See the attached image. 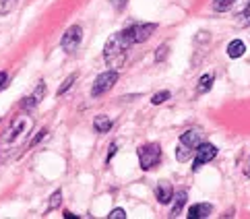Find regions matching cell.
Returning <instances> with one entry per match:
<instances>
[{"label": "cell", "instance_id": "cell-17", "mask_svg": "<svg viewBox=\"0 0 250 219\" xmlns=\"http://www.w3.org/2000/svg\"><path fill=\"white\" fill-rule=\"evenodd\" d=\"M192 151L194 149H190V147H186V145H178V149H176V159L180 161V163H184V161H188L190 157H192Z\"/></svg>", "mask_w": 250, "mask_h": 219}, {"label": "cell", "instance_id": "cell-21", "mask_svg": "<svg viewBox=\"0 0 250 219\" xmlns=\"http://www.w3.org/2000/svg\"><path fill=\"white\" fill-rule=\"evenodd\" d=\"M77 81V75H68V79H66V81L64 83H62L60 87H58V91H56V95H64L68 89H70V87H73V83Z\"/></svg>", "mask_w": 250, "mask_h": 219}, {"label": "cell", "instance_id": "cell-29", "mask_svg": "<svg viewBox=\"0 0 250 219\" xmlns=\"http://www.w3.org/2000/svg\"><path fill=\"white\" fill-rule=\"evenodd\" d=\"M64 217H68V219H77L79 215H75V213H70V211H64Z\"/></svg>", "mask_w": 250, "mask_h": 219}, {"label": "cell", "instance_id": "cell-3", "mask_svg": "<svg viewBox=\"0 0 250 219\" xmlns=\"http://www.w3.org/2000/svg\"><path fill=\"white\" fill-rule=\"evenodd\" d=\"M155 29H157L155 23H135V25H128V27L124 29V33H126L130 43H143L145 40L153 36Z\"/></svg>", "mask_w": 250, "mask_h": 219}, {"label": "cell", "instance_id": "cell-6", "mask_svg": "<svg viewBox=\"0 0 250 219\" xmlns=\"http://www.w3.org/2000/svg\"><path fill=\"white\" fill-rule=\"evenodd\" d=\"M215 155H217V147L215 145H211V143H199V147H196V153H194L192 170L196 172L201 165L213 161V159H215Z\"/></svg>", "mask_w": 250, "mask_h": 219}, {"label": "cell", "instance_id": "cell-23", "mask_svg": "<svg viewBox=\"0 0 250 219\" xmlns=\"http://www.w3.org/2000/svg\"><path fill=\"white\" fill-rule=\"evenodd\" d=\"M167 54H169V48L166 46V43H164V46H159L157 52H155V62H164Z\"/></svg>", "mask_w": 250, "mask_h": 219}, {"label": "cell", "instance_id": "cell-5", "mask_svg": "<svg viewBox=\"0 0 250 219\" xmlns=\"http://www.w3.org/2000/svg\"><path fill=\"white\" fill-rule=\"evenodd\" d=\"M81 41H83V27L81 25H73V27H68L64 31V36H62V40H60L62 50L68 52V54L81 46Z\"/></svg>", "mask_w": 250, "mask_h": 219}, {"label": "cell", "instance_id": "cell-11", "mask_svg": "<svg viewBox=\"0 0 250 219\" xmlns=\"http://www.w3.org/2000/svg\"><path fill=\"white\" fill-rule=\"evenodd\" d=\"M180 143L186 145V147H190V149H196L199 147V143H203V133L201 130H188V133H184L180 137Z\"/></svg>", "mask_w": 250, "mask_h": 219}, {"label": "cell", "instance_id": "cell-9", "mask_svg": "<svg viewBox=\"0 0 250 219\" xmlns=\"http://www.w3.org/2000/svg\"><path fill=\"white\" fill-rule=\"evenodd\" d=\"M43 95H46V85L40 83L38 89H35V91L29 95V98H25V100L21 101V108H23V110H33V108L43 100Z\"/></svg>", "mask_w": 250, "mask_h": 219}, {"label": "cell", "instance_id": "cell-19", "mask_svg": "<svg viewBox=\"0 0 250 219\" xmlns=\"http://www.w3.org/2000/svg\"><path fill=\"white\" fill-rule=\"evenodd\" d=\"M19 2H21V0H0V17L13 13Z\"/></svg>", "mask_w": 250, "mask_h": 219}, {"label": "cell", "instance_id": "cell-10", "mask_svg": "<svg viewBox=\"0 0 250 219\" xmlns=\"http://www.w3.org/2000/svg\"><path fill=\"white\" fill-rule=\"evenodd\" d=\"M213 213L211 203H196L188 209V219H205Z\"/></svg>", "mask_w": 250, "mask_h": 219}, {"label": "cell", "instance_id": "cell-12", "mask_svg": "<svg viewBox=\"0 0 250 219\" xmlns=\"http://www.w3.org/2000/svg\"><path fill=\"white\" fill-rule=\"evenodd\" d=\"M231 11L238 15V19L242 21V23L250 25V0H238L236 6L231 8Z\"/></svg>", "mask_w": 250, "mask_h": 219}, {"label": "cell", "instance_id": "cell-7", "mask_svg": "<svg viewBox=\"0 0 250 219\" xmlns=\"http://www.w3.org/2000/svg\"><path fill=\"white\" fill-rule=\"evenodd\" d=\"M27 126H29V116H19V118H15V120H13V124H11V128L6 130L4 141H6V143L15 141L17 137H21L25 130H27Z\"/></svg>", "mask_w": 250, "mask_h": 219}, {"label": "cell", "instance_id": "cell-4", "mask_svg": "<svg viewBox=\"0 0 250 219\" xmlns=\"http://www.w3.org/2000/svg\"><path fill=\"white\" fill-rule=\"evenodd\" d=\"M116 81H118V71H116V68H110V71L102 73V75L93 81L91 95H93V98H100V95L108 93V91L112 89V87L116 85Z\"/></svg>", "mask_w": 250, "mask_h": 219}, {"label": "cell", "instance_id": "cell-22", "mask_svg": "<svg viewBox=\"0 0 250 219\" xmlns=\"http://www.w3.org/2000/svg\"><path fill=\"white\" fill-rule=\"evenodd\" d=\"M169 98H172V93H169V91H157L153 98H151V103H153V106H159V103L167 101Z\"/></svg>", "mask_w": 250, "mask_h": 219}, {"label": "cell", "instance_id": "cell-27", "mask_svg": "<svg viewBox=\"0 0 250 219\" xmlns=\"http://www.w3.org/2000/svg\"><path fill=\"white\" fill-rule=\"evenodd\" d=\"M6 81H8V73H0V87H4L6 85Z\"/></svg>", "mask_w": 250, "mask_h": 219}, {"label": "cell", "instance_id": "cell-25", "mask_svg": "<svg viewBox=\"0 0 250 219\" xmlns=\"http://www.w3.org/2000/svg\"><path fill=\"white\" fill-rule=\"evenodd\" d=\"M110 2L114 4L116 11H124V6H126V0H110Z\"/></svg>", "mask_w": 250, "mask_h": 219}, {"label": "cell", "instance_id": "cell-20", "mask_svg": "<svg viewBox=\"0 0 250 219\" xmlns=\"http://www.w3.org/2000/svg\"><path fill=\"white\" fill-rule=\"evenodd\" d=\"M62 205V190H56L54 195L50 197V203H48V211H54Z\"/></svg>", "mask_w": 250, "mask_h": 219}, {"label": "cell", "instance_id": "cell-28", "mask_svg": "<svg viewBox=\"0 0 250 219\" xmlns=\"http://www.w3.org/2000/svg\"><path fill=\"white\" fill-rule=\"evenodd\" d=\"M116 151H118V147H116V145H112V147H110V153H108V161H110L112 157H114V153H116Z\"/></svg>", "mask_w": 250, "mask_h": 219}, {"label": "cell", "instance_id": "cell-15", "mask_svg": "<svg viewBox=\"0 0 250 219\" xmlns=\"http://www.w3.org/2000/svg\"><path fill=\"white\" fill-rule=\"evenodd\" d=\"M244 52H246V43H244L242 40L229 41V46H228V56H229V58H242Z\"/></svg>", "mask_w": 250, "mask_h": 219}, {"label": "cell", "instance_id": "cell-24", "mask_svg": "<svg viewBox=\"0 0 250 219\" xmlns=\"http://www.w3.org/2000/svg\"><path fill=\"white\" fill-rule=\"evenodd\" d=\"M108 219H126V211L124 209H114V211H110Z\"/></svg>", "mask_w": 250, "mask_h": 219}, {"label": "cell", "instance_id": "cell-2", "mask_svg": "<svg viewBox=\"0 0 250 219\" xmlns=\"http://www.w3.org/2000/svg\"><path fill=\"white\" fill-rule=\"evenodd\" d=\"M139 161H141V168L145 172L157 168L159 161H162V149H159V145L149 143V145L139 147Z\"/></svg>", "mask_w": 250, "mask_h": 219}, {"label": "cell", "instance_id": "cell-18", "mask_svg": "<svg viewBox=\"0 0 250 219\" xmlns=\"http://www.w3.org/2000/svg\"><path fill=\"white\" fill-rule=\"evenodd\" d=\"M213 79H215V75H213V73H205V75L199 79V93H207V91L211 89Z\"/></svg>", "mask_w": 250, "mask_h": 219}, {"label": "cell", "instance_id": "cell-8", "mask_svg": "<svg viewBox=\"0 0 250 219\" xmlns=\"http://www.w3.org/2000/svg\"><path fill=\"white\" fill-rule=\"evenodd\" d=\"M174 192L176 190L172 186V182H169V180H159L157 186H155V199H157V203H162V205L172 203Z\"/></svg>", "mask_w": 250, "mask_h": 219}, {"label": "cell", "instance_id": "cell-26", "mask_svg": "<svg viewBox=\"0 0 250 219\" xmlns=\"http://www.w3.org/2000/svg\"><path fill=\"white\" fill-rule=\"evenodd\" d=\"M43 137H46V130H40V133H38V135H35V137H33V141H31V145H38V143L42 141V139H43Z\"/></svg>", "mask_w": 250, "mask_h": 219}, {"label": "cell", "instance_id": "cell-16", "mask_svg": "<svg viewBox=\"0 0 250 219\" xmlns=\"http://www.w3.org/2000/svg\"><path fill=\"white\" fill-rule=\"evenodd\" d=\"M238 0H213V11L217 13H228L236 6Z\"/></svg>", "mask_w": 250, "mask_h": 219}, {"label": "cell", "instance_id": "cell-13", "mask_svg": "<svg viewBox=\"0 0 250 219\" xmlns=\"http://www.w3.org/2000/svg\"><path fill=\"white\" fill-rule=\"evenodd\" d=\"M186 200H188V195H186V190H180V192H174V205H172V211H169V217H178L182 213V209L186 205Z\"/></svg>", "mask_w": 250, "mask_h": 219}, {"label": "cell", "instance_id": "cell-14", "mask_svg": "<svg viewBox=\"0 0 250 219\" xmlns=\"http://www.w3.org/2000/svg\"><path fill=\"white\" fill-rule=\"evenodd\" d=\"M112 124H114L112 118L104 116V114H100V116H95V118H93V128H95L100 135L110 133V130H112Z\"/></svg>", "mask_w": 250, "mask_h": 219}, {"label": "cell", "instance_id": "cell-1", "mask_svg": "<svg viewBox=\"0 0 250 219\" xmlns=\"http://www.w3.org/2000/svg\"><path fill=\"white\" fill-rule=\"evenodd\" d=\"M130 46L132 43L126 38L124 29L118 31V33H114V36H110L108 41H105V48H104V58H105V62H108V66L118 68L124 62V56H126V50Z\"/></svg>", "mask_w": 250, "mask_h": 219}, {"label": "cell", "instance_id": "cell-30", "mask_svg": "<svg viewBox=\"0 0 250 219\" xmlns=\"http://www.w3.org/2000/svg\"><path fill=\"white\" fill-rule=\"evenodd\" d=\"M246 176H250V168H248V170H246Z\"/></svg>", "mask_w": 250, "mask_h": 219}]
</instances>
